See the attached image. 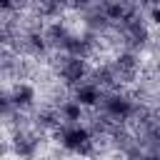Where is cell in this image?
Here are the masks:
<instances>
[{"mask_svg":"<svg viewBox=\"0 0 160 160\" xmlns=\"http://www.w3.org/2000/svg\"><path fill=\"white\" fill-rule=\"evenodd\" d=\"M85 140H88V132H85V130H78V128L62 135V142H65L68 148H80Z\"/></svg>","mask_w":160,"mask_h":160,"instance_id":"6da1fadb","label":"cell"},{"mask_svg":"<svg viewBox=\"0 0 160 160\" xmlns=\"http://www.w3.org/2000/svg\"><path fill=\"white\" fill-rule=\"evenodd\" d=\"M78 102L92 105V102H95V90H92V88H82V90H78Z\"/></svg>","mask_w":160,"mask_h":160,"instance_id":"7a4b0ae2","label":"cell"},{"mask_svg":"<svg viewBox=\"0 0 160 160\" xmlns=\"http://www.w3.org/2000/svg\"><path fill=\"white\" fill-rule=\"evenodd\" d=\"M15 102H30V98H32V90L30 88H18V92H15Z\"/></svg>","mask_w":160,"mask_h":160,"instance_id":"3957f363","label":"cell"},{"mask_svg":"<svg viewBox=\"0 0 160 160\" xmlns=\"http://www.w3.org/2000/svg\"><path fill=\"white\" fill-rule=\"evenodd\" d=\"M65 115H68L70 120L80 118V102H70V105H65Z\"/></svg>","mask_w":160,"mask_h":160,"instance_id":"277c9868","label":"cell"},{"mask_svg":"<svg viewBox=\"0 0 160 160\" xmlns=\"http://www.w3.org/2000/svg\"><path fill=\"white\" fill-rule=\"evenodd\" d=\"M110 108H112L115 112H125V110H128V108H125V102H112Z\"/></svg>","mask_w":160,"mask_h":160,"instance_id":"5b68a950","label":"cell"},{"mask_svg":"<svg viewBox=\"0 0 160 160\" xmlns=\"http://www.w3.org/2000/svg\"><path fill=\"white\" fill-rule=\"evenodd\" d=\"M152 20H155V22H160V8H158V10H152Z\"/></svg>","mask_w":160,"mask_h":160,"instance_id":"8992f818","label":"cell"},{"mask_svg":"<svg viewBox=\"0 0 160 160\" xmlns=\"http://www.w3.org/2000/svg\"><path fill=\"white\" fill-rule=\"evenodd\" d=\"M145 160H160V158H155V155H150V158H145Z\"/></svg>","mask_w":160,"mask_h":160,"instance_id":"52a82bcc","label":"cell"}]
</instances>
